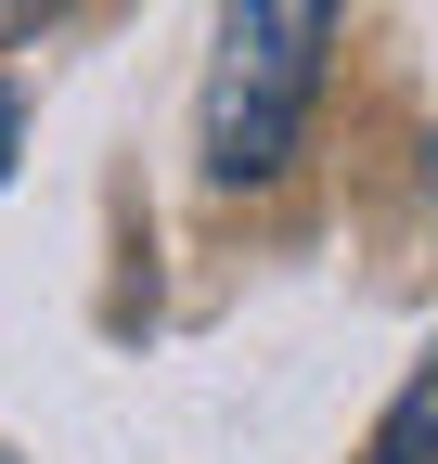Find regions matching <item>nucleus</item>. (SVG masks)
Returning <instances> with one entry per match:
<instances>
[{
	"label": "nucleus",
	"instance_id": "nucleus-5",
	"mask_svg": "<svg viewBox=\"0 0 438 464\" xmlns=\"http://www.w3.org/2000/svg\"><path fill=\"white\" fill-rule=\"evenodd\" d=\"M425 181H438V142H425Z\"/></svg>",
	"mask_w": 438,
	"mask_h": 464
},
{
	"label": "nucleus",
	"instance_id": "nucleus-3",
	"mask_svg": "<svg viewBox=\"0 0 438 464\" xmlns=\"http://www.w3.org/2000/svg\"><path fill=\"white\" fill-rule=\"evenodd\" d=\"M39 26H65V0H0V52H14V39H39Z\"/></svg>",
	"mask_w": 438,
	"mask_h": 464
},
{
	"label": "nucleus",
	"instance_id": "nucleus-1",
	"mask_svg": "<svg viewBox=\"0 0 438 464\" xmlns=\"http://www.w3.org/2000/svg\"><path fill=\"white\" fill-rule=\"evenodd\" d=\"M336 26H348V0H219V52H206V103H194V142H206L219 194H258V181L297 168Z\"/></svg>",
	"mask_w": 438,
	"mask_h": 464
},
{
	"label": "nucleus",
	"instance_id": "nucleus-6",
	"mask_svg": "<svg viewBox=\"0 0 438 464\" xmlns=\"http://www.w3.org/2000/svg\"><path fill=\"white\" fill-rule=\"evenodd\" d=\"M0 464H14V451H0Z\"/></svg>",
	"mask_w": 438,
	"mask_h": 464
},
{
	"label": "nucleus",
	"instance_id": "nucleus-2",
	"mask_svg": "<svg viewBox=\"0 0 438 464\" xmlns=\"http://www.w3.org/2000/svg\"><path fill=\"white\" fill-rule=\"evenodd\" d=\"M361 464H438V348L413 362V387L374 413V439H361Z\"/></svg>",
	"mask_w": 438,
	"mask_h": 464
},
{
	"label": "nucleus",
	"instance_id": "nucleus-4",
	"mask_svg": "<svg viewBox=\"0 0 438 464\" xmlns=\"http://www.w3.org/2000/svg\"><path fill=\"white\" fill-rule=\"evenodd\" d=\"M0 168H14V91H0Z\"/></svg>",
	"mask_w": 438,
	"mask_h": 464
}]
</instances>
